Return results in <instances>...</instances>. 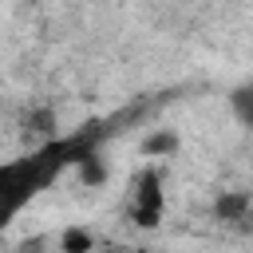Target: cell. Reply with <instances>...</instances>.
I'll use <instances>...</instances> for the list:
<instances>
[{
    "label": "cell",
    "instance_id": "obj_3",
    "mask_svg": "<svg viewBox=\"0 0 253 253\" xmlns=\"http://www.w3.org/2000/svg\"><path fill=\"white\" fill-rule=\"evenodd\" d=\"M71 166L79 170L83 186H103V182H107V162H103V158H99L95 150H79Z\"/></svg>",
    "mask_w": 253,
    "mask_h": 253
},
{
    "label": "cell",
    "instance_id": "obj_2",
    "mask_svg": "<svg viewBox=\"0 0 253 253\" xmlns=\"http://www.w3.org/2000/svg\"><path fill=\"white\" fill-rule=\"evenodd\" d=\"M213 217L225 221V225H249L253 217V190H221L213 198Z\"/></svg>",
    "mask_w": 253,
    "mask_h": 253
},
{
    "label": "cell",
    "instance_id": "obj_7",
    "mask_svg": "<svg viewBox=\"0 0 253 253\" xmlns=\"http://www.w3.org/2000/svg\"><path fill=\"white\" fill-rule=\"evenodd\" d=\"M178 150V134L174 130H150L146 138H142V154L146 158H166V154H174Z\"/></svg>",
    "mask_w": 253,
    "mask_h": 253
},
{
    "label": "cell",
    "instance_id": "obj_4",
    "mask_svg": "<svg viewBox=\"0 0 253 253\" xmlns=\"http://www.w3.org/2000/svg\"><path fill=\"white\" fill-rule=\"evenodd\" d=\"M229 111L245 130H253V79H245L241 87L229 91Z\"/></svg>",
    "mask_w": 253,
    "mask_h": 253
},
{
    "label": "cell",
    "instance_id": "obj_6",
    "mask_svg": "<svg viewBox=\"0 0 253 253\" xmlns=\"http://www.w3.org/2000/svg\"><path fill=\"white\" fill-rule=\"evenodd\" d=\"M59 253H95V233L83 225H67L59 233Z\"/></svg>",
    "mask_w": 253,
    "mask_h": 253
},
{
    "label": "cell",
    "instance_id": "obj_5",
    "mask_svg": "<svg viewBox=\"0 0 253 253\" xmlns=\"http://www.w3.org/2000/svg\"><path fill=\"white\" fill-rule=\"evenodd\" d=\"M24 126H28V134H36V138H55V111H51L47 103H40V107H32V111L24 115Z\"/></svg>",
    "mask_w": 253,
    "mask_h": 253
},
{
    "label": "cell",
    "instance_id": "obj_1",
    "mask_svg": "<svg viewBox=\"0 0 253 253\" xmlns=\"http://www.w3.org/2000/svg\"><path fill=\"white\" fill-rule=\"evenodd\" d=\"M162 210H166V194H162V170L158 166H146L138 178H134V190L126 198V213L134 225L142 229H154L162 221Z\"/></svg>",
    "mask_w": 253,
    "mask_h": 253
},
{
    "label": "cell",
    "instance_id": "obj_8",
    "mask_svg": "<svg viewBox=\"0 0 253 253\" xmlns=\"http://www.w3.org/2000/svg\"><path fill=\"white\" fill-rule=\"evenodd\" d=\"M103 253H134V249H103Z\"/></svg>",
    "mask_w": 253,
    "mask_h": 253
}]
</instances>
